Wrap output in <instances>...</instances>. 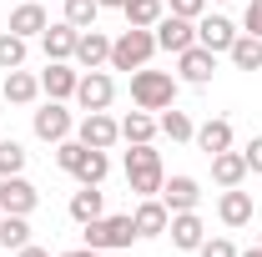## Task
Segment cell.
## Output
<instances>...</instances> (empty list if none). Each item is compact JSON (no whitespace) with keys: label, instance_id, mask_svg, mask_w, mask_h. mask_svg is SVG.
Wrapping results in <instances>:
<instances>
[{"label":"cell","instance_id":"cell-10","mask_svg":"<svg viewBox=\"0 0 262 257\" xmlns=\"http://www.w3.org/2000/svg\"><path fill=\"white\" fill-rule=\"evenodd\" d=\"M31 126H35L40 141H66V136H71V111H66L61 101H46V106L31 116Z\"/></svg>","mask_w":262,"mask_h":257},{"label":"cell","instance_id":"cell-35","mask_svg":"<svg viewBox=\"0 0 262 257\" xmlns=\"http://www.w3.org/2000/svg\"><path fill=\"white\" fill-rule=\"evenodd\" d=\"M207 0H171V15H187V20H202Z\"/></svg>","mask_w":262,"mask_h":257},{"label":"cell","instance_id":"cell-31","mask_svg":"<svg viewBox=\"0 0 262 257\" xmlns=\"http://www.w3.org/2000/svg\"><path fill=\"white\" fill-rule=\"evenodd\" d=\"M86 152H91L86 141H71V136H66V141H56V166H61V172H71V177H76V166L86 161Z\"/></svg>","mask_w":262,"mask_h":257},{"label":"cell","instance_id":"cell-41","mask_svg":"<svg viewBox=\"0 0 262 257\" xmlns=\"http://www.w3.org/2000/svg\"><path fill=\"white\" fill-rule=\"evenodd\" d=\"M96 5H101V10H106V5H126V0H96Z\"/></svg>","mask_w":262,"mask_h":257},{"label":"cell","instance_id":"cell-11","mask_svg":"<svg viewBox=\"0 0 262 257\" xmlns=\"http://www.w3.org/2000/svg\"><path fill=\"white\" fill-rule=\"evenodd\" d=\"M232 40H237V26H232L227 15H202L196 20V46H207V51H232Z\"/></svg>","mask_w":262,"mask_h":257},{"label":"cell","instance_id":"cell-20","mask_svg":"<svg viewBox=\"0 0 262 257\" xmlns=\"http://www.w3.org/2000/svg\"><path fill=\"white\" fill-rule=\"evenodd\" d=\"M35 96H40V76H31V71H5V101L31 106Z\"/></svg>","mask_w":262,"mask_h":257},{"label":"cell","instance_id":"cell-39","mask_svg":"<svg viewBox=\"0 0 262 257\" xmlns=\"http://www.w3.org/2000/svg\"><path fill=\"white\" fill-rule=\"evenodd\" d=\"M61 257H101L96 247H76V252H61Z\"/></svg>","mask_w":262,"mask_h":257},{"label":"cell","instance_id":"cell-3","mask_svg":"<svg viewBox=\"0 0 262 257\" xmlns=\"http://www.w3.org/2000/svg\"><path fill=\"white\" fill-rule=\"evenodd\" d=\"M157 51V31H141V26H126L121 40H111V71H141Z\"/></svg>","mask_w":262,"mask_h":257},{"label":"cell","instance_id":"cell-2","mask_svg":"<svg viewBox=\"0 0 262 257\" xmlns=\"http://www.w3.org/2000/svg\"><path fill=\"white\" fill-rule=\"evenodd\" d=\"M131 101L141 106V111H166V106H177V81H171V71H136L131 76Z\"/></svg>","mask_w":262,"mask_h":257},{"label":"cell","instance_id":"cell-12","mask_svg":"<svg viewBox=\"0 0 262 257\" xmlns=\"http://www.w3.org/2000/svg\"><path fill=\"white\" fill-rule=\"evenodd\" d=\"M177 61H182V81H187V86H207L212 71H217V51H207V46H187Z\"/></svg>","mask_w":262,"mask_h":257},{"label":"cell","instance_id":"cell-24","mask_svg":"<svg viewBox=\"0 0 262 257\" xmlns=\"http://www.w3.org/2000/svg\"><path fill=\"white\" fill-rule=\"evenodd\" d=\"M227 56H232V66H237V71H262V40L242 31L237 40H232V51H227Z\"/></svg>","mask_w":262,"mask_h":257},{"label":"cell","instance_id":"cell-18","mask_svg":"<svg viewBox=\"0 0 262 257\" xmlns=\"http://www.w3.org/2000/svg\"><path fill=\"white\" fill-rule=\"evenodd\" d=\"M242 177H247V157H242V152H217V157H212V182H217V187H242Z\"/></svg>","mask_w":262,"mask_h":257},{"label":"cell","instance_id":"cell-25","mask_svg":"<svg viewBox=\"0 0 262 257\" xmlns=\"http://www.w3.org/2000/svg\"><path fill=\"white\" fill-rule=\"evenodd\" d=\"M121 10H126V26H141V31H151V26H157V20L166 15V5H162V0H126Z\"/></svg>","mask_w":262,"mask_h":257},{"label":"cell","instance_id":"cell-34","mask_svg":"<svg viewBox=\"0 0 262 257\" xmlns=\"http://www.w3.org/2000/svg\"><path fill=\"white\" fill-rule=\"evenodd\" d=\"M196 252L202 257H237V247H232V237H207Z\"/></svg>","mask_w":262,"mask_h":257},{"label":"cell","instance_id":"cell-36","mask_svg":"<svg viewBox=\"0 0 262 257\" xmlns=\"http://www.w3.org/2000/svg\"><path fill=\"white\" fill-rule=\"evenodd\" d=\"M242 157H247V172H262V136L247 141V152H242Z\"/></svg>","mask_w":262,"mask_h":257},{"label":"cell","instance_id":"cell-15","mask_svg":"<svg viewBox=\"0 0 262 257\" xmlns=\"http://www.w3.org/2000/svg\"><path fill=\"white\" fill-rule=\"evenodd\" d=\"M76 40H81V31H76L71 20H61V26H46V31H40L46 61H71V56H76Z\"/></svg>","mask_w":262,"mask_h":257},{"label":"cell","instance_id":"cell-17","mask_svg":"<svg viewBox=\"0 0 262 257\" xmlns=\"http://www.w3.org/2000/svg\"><path fill=\"white\" fill-rule=\"evenodd\" d=\"M71 61H81L86 71H96L101 61H111V40H106L96 26H91V31H81V40H76V56H71Z\"/></svg>","mask_w":262,"mask_h":257},{"label":"cell","instance_id":"cell-16","mask_svg":"<svg viewBox=\"0 0 262 257\" xmlns=\"http://www.w3.org/2000/svg\"><path fill=\"white\" fill-rule=\"evenodd\" d=\"M116 136H121V126H116L106 111H86V121H81V141H86V146L111 152V146H116Z\"/></svg>","mask_w":262,"mask_h":257},{"label":"cell","instance_id":"cell-6","mask_svg":"<svg viewBox=\"0 0 262 257\" xmlns=\"http://www.w3.org/2000/svg\"><path fill=\"white\" fill-rule=\"evenodd\" d=\"M157 46L171 51V56H182L187 46H196V20H187V15H162L157 20Z\"/></svg>","mask_w":262,"mask_h":257},{"label":"cell","instance_id":"cell-19","mask_svg":"<svg viewBox=\"0 0 262 257\" xmlns=\"http://www.w3.org/2000/svg\"><path fill=\"white\" fill-rule=\"evenodd\" d=\"M217 217H222L227 227H247V222H252V192L227 187V192H222V202H217Z\"/></svg>","mask_w":262,"mask_h":257},{"label":"cell","instance_id":"cell-32","mask_svg":"<svg viewBox=\"0 0 262 257\" xmlns=\"http://www.w3.org/2000/svg\"><path fill=\"white\" fill-rule=\"evenodd\" d=\"M96 15H101L96 0H66V20H71L76 31H91V26H96Z\"/></svg>","mask_w":262,"mask_h":257},{"label":"cell","instance_id":"cell-42","mask_svg":"<svg viewBox=\"0 0 262 257\" xmlns=\"http://www.w3.org/2000/svg\"><path fill=\"white\" fill-rule=\"evenodd\" d=\"M0 217H5V212H0Z\"/></svg>","mask_w":262,"mask_h":257},{"label":"cell","instance_id":"cell-8","mask_svg":"<svg viewBox=\"0 0 262 257\" xmlns=\"http://www.w3.org/2000/svg\"><path fill=\"white\" fill-rule=\"evenodd\" d=\"M111 96H116V81H111L106 71H86V76H81V86H76V101H81L86 111H106Z\"/></svg>","mask_w":262,"mask_h":257},{"label":"cell","instance_id":"cell-1","mask_svg":"<svg viewBox=\"0 0 262 257\" xmlns=\"http://www.w3.org/2000/svg\"><path fill=\"white\" fill-rule=\"evenodd\" d=\"M126 182H131L136 197H157L162 192L166 172H162V152H151V141H136L126 152Z\"/></svg>","mask_w":262,"mask_h":257},{"label":"cell","instance_id":"cell-40","mask_svg":"<svg viewBox=\"0 0 262 257\" xmlns=\"http://www.w3.org/2000/svg\"><path fill=\"white\" fill-rule=\"evenodd\" d=\"M237 257H262V247H247V252H237Z\"/></svg>","mask_w":262,"mask_h":257},{"label":"cell","instance_id":"cell-22","mask_svg":"<svg viewBox=\"0 0 262 257\" xmlns=\"http://www.w3.org/2000/svg\"><path fill=\"white\" fill-rule=\"evenodd\" d=\"M192 141L207 152V157H217V152H227V146H232V121H222V116H217V121H207V126H196Z\"/></svg>","mask_w":262,"mask_h":257},{"label":"cell","instance_id":"cell-37","mask_svg":"<svg viewBox=\"0 0 262 257\" xmlns=\"http://www.w3.org/2000/svg\"><path fill=\"white\" fill-rule=\"evenodd\" d=\"M247 35H257V40H262V0L247 5Z\"/></svg>","mask_w":262,"mask_h":257},{"label":"cell","instance_id":"cell-38","mask_svg":"<svg viewBox=\"0 0 262 257\" xmlns=\"http://www.w3.org/2000/svg\"><path fill=\"white\" fill-rule=\"evenodd\" d=\"M15 257H51V252H46V247H35V242H26V247H20Z\"/></svg>","mask_w":262,"mask_h":257},{"label":"cell","instance_id":"cell-26","mask_svg":"<svg viewBox=\"0 0 262 257\" xmlns=\"http://www.w3.org/2000/svg\"><path fill=\"white\" fill-rule=\"evenodd\" d=\"M106 172H111V157L91 146V152H86V161L76 166V182H81V187H101V182H106Z\"/></svg>","mask_w":262,"mask_h":257},{"label":"cell","instance_id":"cell-7","mask_svg":"<svg viewBox=\"0 0 262 257\" xmlns=\"http://www.w3.org/2000/svg\"><path fill=\"white\" fill-rule=\"evenodd\" d=\"M76 86H81V71L71 61H51L46 71H40V91L51 101H66V96H76Z\"/></svg>","mask_w":262,"mask_h":257},{"label":"cell","instance_id":"cell-27","mask_svg":"<svg viewBox=\"0 0 262 257\" xmlns=\"http://www.w3.org/2000/svg\"><path fill=\"white\" fill-rule=\"evenodd\" d=\"M26 242H31V222H26V217H10V212H5V217H0V247L20 252Z\"/></svg>","mask_w":262,"mask_h":257},{"label":"cell","instance_id":"cell-33","mask_svg":"<svg viewBox=\"0 0 262 257\" xmlns=\"http://www.w3.org/2000/svg\"><path fill=\"white\" fill-rule=\"evenodd\" d=\"M26 166V146L20 141H0V177H20Z\"/></svg>","mask_w":262,"mask_h":257},{"label":"cell","instance_id":"cell-29","mask_svg":"<svg viewBox=\"0 0 262 257\" xmlns=\"http://www.w3.org/2000/svg\"><path fill=\"white\" fill-rule=\"evenodd\" d=\"M157 126H162L166 136H171V141H192V136H196L192 116H187V111H177V106H166V116L157 121Z\"/></svg>","mask_w":262,"mask_h":257},{"label":"cell","instance_id":"cell-21","mask_svg":"<svg viewBox=\"0 0 262 257\" xmlns=\"http://www.w3.org/2000/svg\"><path fill=\"white\" fill-rule=\"evenodd\" d=\"M46 26H51V20H46V10H40L35 0H26V5H15V10H10V31L26 35V40H31V35H40Z\"/></svg>","mask_w":262,"mask_h":257},{"label":"cell","instance_id":"cell-9","mask_svg":"<svg viewBox=\"0 0 262 257\" xmlns=\"http://www.w3.org/2000/svg\"><path fill=\"white\" fill-rule=\"evenodd\" d=\"M166 232H171V247H177V252H196V247L207 242V227H202L196 212H171Z\"/></svg>","mask_w":262,"mask_h":257},{"label":"cell","instance_id":"cell-14","mask_svg":"<svg viewBox=\"0 0 262 257\" xmlns=\"http://www.w3.org/2000/svg\"><path fill=\"white\" fill-rule=\"evenodd\" d=\"M166 222H171V212H166V202H157V197H141V207L131 212V227H136V237H162Z\"/></svg>","mask_w":262,"mask_h":257},{"label":"cell","instance_id":"cell-4","mask_svg":"<svg viewBox=\"0 0 262 257\" xmlns=\"http://www.w3.org/2000/svg\"><path fill=\"white\" fill-rule=\"evenodd\" d=\"M131 242H136L131 212H116V217H96V222H86V247H96V252H116V247H131Z\"/></svg>","mask_w":262,"mask_h":257},{"label":"cell","instance_id":"cell-30","mask_svg":"<svg viewBox=\"0 0 262 257\" xmlns=\"http://www.w3.org/2000/svg\"><path fill=\"white\" fill-rule=\"evenodd\" d=\"M121 136H126L131 146H136V141H151V136H157V121H151L146 111H131L126 121H121Z\"/></svg>","mask_w":262,"mask_h":257},{"label":"cell","instance_id":"cell-28","mask_svg":"<svg viewBox=\"0 0 262 257\" xmlns=\"http://www.w3.org/2000/svg\"><path fill=\"white\" fill-rule=\"evenodd\" d=\"M26 66V35L5 31L0 35V71H20Z\"/></svg>","mask_w":262,"mask_h":257},{"label":"cell","instance_id":"cell-5","mask_svg":"<svg viewBox=\"0 0 262 257\" xmlns=\"http://www.w3.org/2000/svg\"><path fill=\"white\" fill-rule=\"evenodd\" d=\"M40 192H35L26 177H0V212H10V217H31Z\"/></svg>","mask_w":262,"mask_h":257},{"label":"cell","instance_id":"cell-13","mask_svg":"<svg viewBox=\"0 0 262 257\" xmlns=\"http://www.w3.org/2000/svg\"><path fill=\"white\" fill-rule=\"evenodd\" d=\"M162 202H166V212H196V202H202L196 177H166L162 182Z\"/></svg>","mask_w":262,"mask_h":257},{"label":"cell","instance_id":"cell-23","mask_svg":"<svg viewBox=\"0 0 262 257\" xmlns=\"http://www.w3.org/2000/svg\"><path fill=\"white\" fill-rule=\"evenodd\" d=\"M71 217L86 227V222H96V217H106V197L96 192V187H81V192L71 197Z\"/></svg>","mask_w":262,"mask_h":257}]
</instances>
